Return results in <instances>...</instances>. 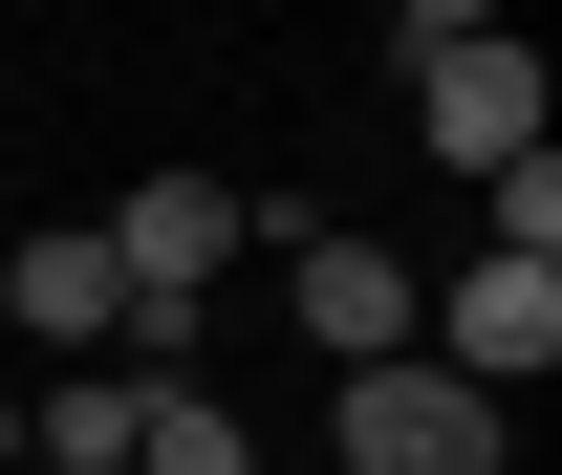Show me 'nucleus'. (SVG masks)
I'll return each mask as SVG.
<instances>
[{"instance_id":"nucleus-3","label":"nucleus","mask_w":562,"mask_h":475,"mask_svg":"<svg viewBox=\"0 0 562 475\" xmlns=\"http://www.w3.org/2000/svg\"><path fill=\"white\" fill-rule=\"evenodd\" d=\"M281 303H303V346H325V367H390V346H412V260H390V238H347V216H303V238H281Z\"/></svg>"},{"instance_id":"nucleus-4","label":"nucleus","mask_w":562,"mask_h":475,"mask_svg":"<svg viewBox=\"0 0 562 475\" xmlns=\"http://www.w3.org/2000/svg\"><path fill=\"white\" fill-rule=\"evenodd\" d=\"M0 303H22L44 346H131V281H109V238H87V216H44V238H0Z\"/></svg>"},{"instance_id":"nucleus-1","label":"nucleus","mask_w":562,"mask_h":475,"mask_svg":"<svg viewBox=\"0 0 562 475\" xmlns=\"http://www.w3.org/2000/svg\"><path fill=\"white\" fill-rule=\"evenodd\" d=\"M325 432H347V475H519V410H497V389H454L432 346L347 367V410H325Z\"/></svg>"},{"instance_id":"nucleus-5","label":"nucleus","mask_w":562,"mask_h":475,"mask_svg":"<svg viewBox=\"0 0 562 475\" xmlns=\"http://www.w3.org/2000/svg\"><path fill=\"white\" fill-rule=\"evenodd\" d=\"M151 389H195V367H66V389L22 410V454H44V475H131V432H151Z\"/></svg>"},{"instance_id":"nucleus-2","label":"nucleus","mask_w":562,"mask_h":475,"mask_svg":"<svg viewBox=\"0 0 562 475\" xmlns=\"http://www.w3.org/2000/svg\"><path fill=\"white\" fill-rule=\"evenodd\" d=\"M412 131L432 151H454V173H476V195H497V173H519V151H541V66H519V44H497V22H454V44H412Z\"/></svg>"},{"instance_id":"nucleus-6","label":"nucleus","mask_w":562,"mask_h":475,"mask_svg":"<svg viewBox=\"0 0 562 475\" xmlns=\"http://www.w3.org/2000/svg\"><path fill=\"white\" fill-rule=\"evenodd\" d=\"M131 475H260V432L216 389H151V432H131Z\"/></svg>"},{"instance_id":"nucleus-8","label":"nucleus","mask_w":562,"mask_h":475,"mask_svg":"<svg viewBox=\"0 0 562 475\" xmlns=\"http://www.w3.org/2000/svg\"><path fill=\"white\" fill-rule=\"evenodd\" d=\"M0 454H22V410H0Z\"/></svg>"},{"instance_id":"nucleus-7","label":"nucleus","mask_w":562,"mask_h":475,"mask_svg":"<svg viewBox=\"0 0 562 475\" xmlns=\"http://www.w3.org/2000/svg\"><path fill=\"white\" fill-rule=\"evenodd\" d=\"M476 260H562V151H519V173H497V238Z\"/></svg>"}]
</instances>
